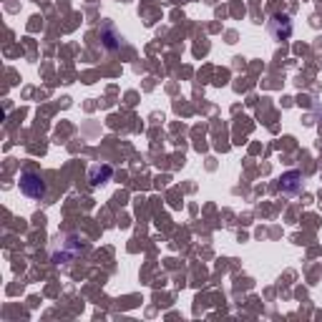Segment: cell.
Returning a JSON list of instances; mask_svg holds the SVG:
<instances>
[{"label":"cell","mask_w":322,"mask_h":322,"mask_svg":"<svg viewBox=\"0 0 322 322\" xmlns=\"http://www.w3.org/2000/svg\"><path fill=\"white\" fill-rule=\"evenodd\" d=\"M20 191L25 194V196H30V199H43L46 196V184H43V179H40L38 174H23L20 176Z\"/></svg>","instance_id":"obj_1"}]
</instances>
